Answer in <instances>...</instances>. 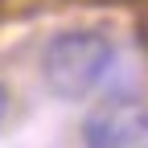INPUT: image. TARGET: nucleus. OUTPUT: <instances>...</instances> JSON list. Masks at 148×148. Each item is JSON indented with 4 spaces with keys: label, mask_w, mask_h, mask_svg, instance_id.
I'll list each match as a JSON object with an SVG mask.
<instances>
[{
    "label": "nucleus",
    "mask_w": 148,
    "mask_h": 148,
    "mask_svg": "<svg viewBox=\"0 0 148 148\" xmlns=\"http://www.w3.org/2000/svg\"><path fill=\"white\" fill-rule=\"evenodd\" d=\"M115 62V45L107 41L103 33H90V29H70L58 33L41 53V78L58 99L66 103H78L86 99L90 90L103 82V74Z\"/></svg>",
    "instance_id": "1"
},
{
    "label": "nucleus",
    "mask_w": 148,
    "mask_h": 148,
    "mask_svg": "<svg viewBox=\"0 0 148 148\" xmlns=\"http://www.w3.org/2000/svg\"><path fill=\"white\" fill-rule=\"evenodd\" d=\"M86 148H148V103L140 99H107L82 123Z\"/></svg>",
    "instance_id": "2"
},
{
    "label": "nucleus",
    "mask_w": 148,
    "mask_h": 148,
    "mask_svg": "<svg viewBox=\"0 0 148 148\" xmlns=\"http://www.w3.org/2000/svg\"><path fill=\"white\" fill-rule=\"evenodd\" d=\"M4 111H8V90H4V82H0V123H4Z\"/></svg>",
    "instance_id": "3"
}]
</instances>
